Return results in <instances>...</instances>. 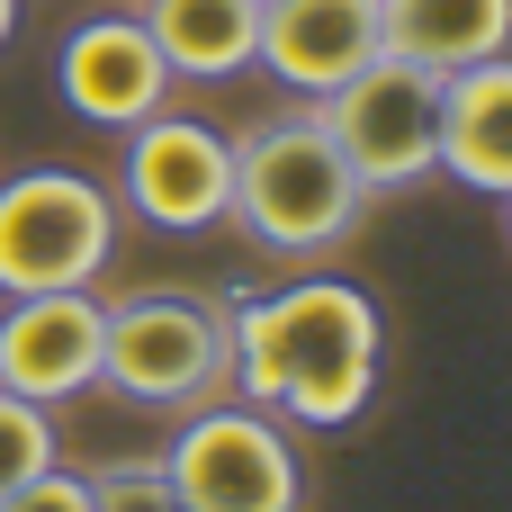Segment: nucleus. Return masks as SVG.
<instances>
[{
  "instance_id": "nucleus-10",
  "label": "nucleus",
  "mask_w": 512,
  "mask_h": 512,
  "mask_svg": "<svg viewBox=\"0 0 512 512\" xmlns=\"http://www.w3.org/2000/svg\"><path fill=\"white\" fill-rule=\"evenodd\" d=\"M252 63L288 81L297 99H324L360 63H378V0H261Z\"/></svg>"
},
{
  "instance_id": "nucleus-11",
  "label": "nucleus",
  "mask_w": 512,
  "mask_h": 512,
  "mask_svg": "<svg viewBox=\"0 0 512 512\" xmlns=\"http://www.w3.org/2000/svg\"><path fill=\"white\" fill-rule=\"evenodd\" d=\"M441 171L477 198H512V54L441 72Z\"/></svg>"
},
{
  "instance_id": "nucleus-9",
  "label": "nucleus",
  "mask_w": 512,
  "mask_h": 512,
  "mask_svg": "<svg viewBox=\"0 0 512 512\" xmlns=\"http://www.w3.org/2000/svg\"><path fill=\"white\" fill-rule=\"evenodd\" d=\"M54 90H63V108L81 126L126 135L153 108H171V63L144 36V18H81L63 36V54H54Z\"/></svg>"
},
{
  "instance_id": "nucleus-16",
  "label": "nucleus",
  "mask_w": 512,
  "mask_h": 512,
  "mask_svg": "<svg viewBox=\"0 0 512 512\" xmlns=\"http://www.w3.org/2000/svg\"><path fill=\"white\" fill-rule=\"evenodd\" d=\"M0 512H90V477H72V468H45V477H27V486H18Z\"/></svg>"
},
{
  "instance_id": "nucleus-6",
  "label": "nucleus",
  "mask_w": 512,
  "mask_h": 512,
  "mask_svg": "<svg viewBox=\"0 0 512 512\" xmlns=\"http://www.w3.org/2000/svg\"><path fill=\"white\" fill-rule=\"evenodd\" d=\"M162 486L180 512H297L306 468L279 432V414L261 405H198L162 459Z\"/></svg>"
},
{
  "instance_id": "nucleus-15",
  "label": "nucleus",
  "mask_w": 512,
  "mask_h": 512,
  "mask_svg": "<svg viewBox=\"0 0 512 512\" xmlns=\"http://www.w3.org/2000/svg\"><path fill=\"white\" fill-rule=\"evenodd\" d=\"M90 512H180V495L162 486V468H99Z\"/></svg>"
},
{
  "instance_id": "nucleus-17",
  "label": "nucleus",
  "mask_w": 512,
  "mask_h": 512,
  "mask_svg": "<svg viewBox=\"0 0 512 512\" xmlns=\"http://www.w3.org/2000/svg\"><path fill=\"white\" fill-rule=\"evenodd\" d=\"M9 36H18V0H0V45H9Z\"/></svg>"
},
{
  "instance_id": "nucleus-1",
  "label": "nucleus",
  "mask_w": 512,
  "mask_h": 512,
  "mask_svg": "<svg viewBox=\"0 0 512 512\" xmlns=\"http://www.w3.org/2000/svg\"><path fill=\"white\" fill-rule=\"evenodd\" d=\"M225 333H234V387L261 414H288L306 432H342L378 396L387 324H378L369 288H351V279H297L279 297L225 306Z\"/></svg>"
},
{
  "instance_id": "nucleus-4",
  "label": "nucleus",
  "mask_w": 512,
  "mask_h": 512,
  "mask_svg": "<svg viewBox=\"0 0 512 512\" xmlns=\"http://www.w3.org/2000/svg\"><path fill=\"white\" fill-rule=\"evenodd\" d=\"M117 261V198L90 171H18L0 180V297L90 288Z\"/></svg>"
},
{
  "instance_id": "nucleus-8",
  "label": "nucleus",
  "mask_w": 512,
  "mask_h": 512,
  "mask_svg": "<svg viewBox=\"0 0 512 512\" xmlns=\"http://www.w3.org/2000/svg\"><path fill=\"white\" fill-rule=\"evenodd\" d=\"M99 333L108 306L90 288H36L0 306V387L27 405H63L81 387H99Z\"/></svg>"
},
{
  "instance_id": "nucleus-7",
  "label": "nucleus",
  "mask_w": 512,
  "mask_h": 512,
  "mask_svg": "<svg viewBox=\"0 0 512 512\" xmlns=\"http://www.w3.org/2000/svg\"><path fill=\"white\" fill-rule=\"evenodd\" d=\"M117 189H126V207H135L144 225H162V234H207V225H225V198H234V135H216L207 117L153 108L144 126H126Z\"/></svg>"
},
{
  "instance_id": "nucleus-14",
  "label": "nucleus",
  "mask_w": 512,
  "mask_h": 512,
  "mask_svg": "<svg viewBox=\"0 0 512 512\" xmlns=\"http://www.w3.org/2000/svg\"><path fill=\"white\" fill-rule=\"evenodd\" d=\"M45 468H54V423H45V405H27V396L0 387V504H9L27 477H45Z\"/></svg>"
},
{
  "instance_id": "nucleus-12",
  "label": "nucleus",
  "mask_w": 512,
  "mask_h": 512,
  "mask_svg": "<svg viewBox=\"0 0 512 512\" xmlns=\"http://www.w3.org/2000/svg\"><path fill=\"white\" fill-rule=\"evenodd\" d=\"M378 54L414 72H468L512 54V0H378Z\"/></svg>"
},
{
  "instance_id": "nucleus-13",
  "label": "nucleus",
  "mask_w": 512,
  "mask_h": 512,
  "mask_svg": "<svg viewBox=\"0 0 512 512\" xmlns=\"http://www.w3.org/2000/svg\"><path fill=\"white\" fill-rule=\"evenodd\" d=\"M135 18L162 45L171 81H234L261 45V0H144Z\"/></svg>"
},
{
  "instance_id": "nucleus-2",
  "label": "nucleus",
  "mask_w": 512,
  "mask_h": 512,
  "mask_svg": "<svg viewBox=\"0 0 512 512\" xmlns=\"http://www.w3.org/2000/svg\"><path fill=\"white\" fill-rule=\"evenodd\" d=\"M225 216H234L261 252L315 261V252H342V243L360 234L369 189H360V171L342 162V144L324 135V117L297 108V117H270V126L234 135V198H225Z\"/></svg>"
},
{
  "instance_id": "nucleus-5",
  "label": "nucleus",
  "mask_w": 512,
  "mask_h": 512,
  "mask_svg": "<svg viewBox=\"0 0 512 512\" xmlns=\"http://www.w3.org/2000/svg\"><path fill=\"white\" fill-rule=\"evenodd\" d=\"M324 135L342 144V162L360 171V189H414L441 171V72H414L396 54L360 63L342 90L315 99Z\"/></svg>"
},
{
  "instance_id": "nucleus-3",
  "label": "nucleus",
  "mask_w": 512,
  "mask_h": 512,
  "mask_svg": "<svg viewBox=\"0 0 512 512\" xmlns=\"http://www.w3.org/2000/svg\"><path fill=\"white\" fill-rule=\"evenodd\" d=\"M99 387H117L126 405L153 414H198L234 387V333L216 297H180V288H144L108 306L99 333Z\"/></svg>"
},
{
  "instance_id": "nucleus-18",
  "label": "nucleus",
  "mask_w": 512,
  "mask_h": 512,
  "mask_svg": "<svg viewBox=\"0 0 512 512\" xmlns=\"http://www.w3.org/2000/svg\"><path fill=\"white\" fill-rule=\"evenodd\" d=\"M504 216H512V198H504Z\"/></svg>"
}]
</instances>
